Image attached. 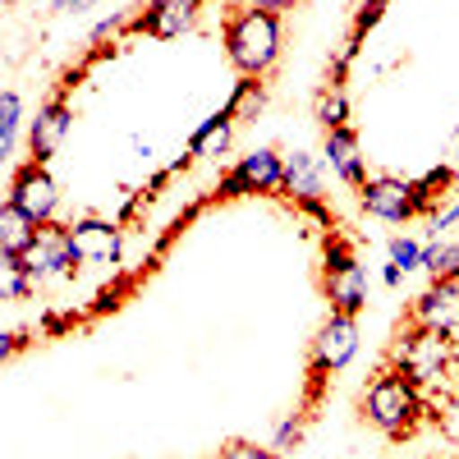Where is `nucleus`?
I'll return each instance as SVG.
<instances>
[{"instance_id": "nucleus-7", "label": "nucleus", "mask_w": 459, "mask_h": 459, "mask_svg": "<svg viewBox=\"0 0 459 459\" xmlns=\"http://www.w3.org/2000/svg\"><path fill=\"white\" fill-rule=\"evenodd\" d=\"M281 184H285V161L272 147H257L253 157H244L235 166V175L221 179V194L235 198V194H257V188H281Z\"/></svg>"}, {"instance_id": "nucleus-16", "label": "nucleus", "mask_w": 459, "mask_h": 459, "mask_svg": "<svg viewBox=\"0 0 459 459\" xmlns=\"http://www.w3.org/2000/svg\"><path fill=\"white\" fill-rule=\"evenodd\" d=\"M230 129H235V115L216 110L212 120L194 134V147H188V152H194V157H221V152L230 147Z\"/></svg>"}, {"instance_id": "nucleus-4", "label": "nucleus", "mask_w": 459, "mask_h": 459, "mask_svg": "<svg viewBox=\"0 0 459 459\" xmlns=\"http://www.w3.org/2000/svg\"><path fill=\"white\" fill-rule=\"evenodd\" d=\"M326 294L335 303V313H350V317L363 308V299H368L363 266H359L354 248L340 244V239H326Z\"/></svg>"}, {"instance_id": "nucleus-1", "label": "nucleus", "mask_w": 459, "mask_h": 459, "mask_svg": "<svg viewBox=\"0 0 459 459\" xmlns=\"http://www.w3.org/2000/svg\"><path fill=\"white\" fill-rule=\"evenodd\" d=\"M225 51L235 69H244L248 79H262L281 56V19L272 10H244L225 28Z\"/></svg>"}, {"instance_id": "nucleus-18", "label": "nucleus", "mask_w": 459, "mask_h": 459, "mask_svg": "<svg viewBox=\"0 0 459 459\" xmlns=\"http://www.w3.org/2000/svg\"><path fill=\"white\" fill-rule=\"evenodd\" d=\"M317 120H322L326 134L331 129H344V120H350V97H344V88H326L317 97Z\"/></svg>"}, {"instance_id": "nucleus-13", "label": "nucleus", "mask_w": 459, "mask_h": 459, "mask_svg": "<svg viewBox=\"0 0 459 459\" xmlns=\"http://www.w3.org/2000/svg\"><path fill=\"white\" fill-rule=\"evenodd\" d=\"M326 161H331V170H335L344 184H354V188L368 184V175H363V157H359V138H354L350 125L326 134Z\"/></svg>"}, {"instance_id": "nucleus-8", "label": "nucleus", "mask_w": 459, "mask_h": 459, "mask_svg": "<svg viewBox=\"0 0 459 459\" xmlns=\"http://www.w3.org/2000/svg\"><path fill=\"white\" fill-rule=\"evenodd\" d=\"M69 101L65 97H51L42 110H37V120H32V134H28V147H32V161H42L47 166V157H56L60 152V143H65V134H69Z\"/></svg>"}, {"instance_id": "nucleus-24", "label": "nucleus", "mask_w": 459, "mask_h": 459, "mask_svg": "<svg viewBox=\"0 0 459 459\" xmlns=\"http://www.w3.org/2000/svg\"><path fill=\"white\" fill-rule=\"evenodd\" d=\"M290 441H299V418H290V423H285V428L276 432V450H285Z\"/></svg>"}, {"instance_id": "nucleus-6", "label": "nucleus", "mask_w": 459, "mask_h": 459, "mask_svg": "<svg viewBox=\"0 0 459 459\" xmlns=\"http://www.w3.org/2000/svg\"><path fill=\"white\" fill-rule=\"evenodd\" d=\"M354 350H359V326H354V317H350V313H331L326 326H322L317 340H313V377L344 368V363L354 359Z\"/></svg>"}, {"instance_id": "nucleus-21", "label": "nucleus", "mask_w": 459, "mask_h": 459, "mask_svg": "<svg viewBox=\"0 0 459 459\" xmlns=\"http://www.w3.org/2000/svg\"><path fill=\"white\" fill-rule=\"evenodd\" d=\"M391 266H400V272L423 266V248H418L413 239H395V244H391Z\"/></svg>"}, {"instance_id": "nucleus-2", "label": "nucleus", "mask_w": 459, "mask_h": 459, "mask_svg": "<svg viewBox=\"0 0 459 459\" xmlns=\"http://www.w3.org/2000/svg\"><path fill=\"white\" fill-rule=\"evenodd\" d=\"M368 418L386 432V437H404L413 432L418 423V413H423V400H418V381L404 377V372H386V377H377L372 381V391L363 400Z\"/></svg>"}, {"instance_id": "nucleus-10", "label": "nucleus", "mask_w": 459, "mask_h": 459, "mask_svg": "<svg viewBox=\"0 0 459 459\" xmlns=\"http://www.w3.org/2000/svg\"><path fill=\"white\" fill-rule=\"evenodd\" d=\"M446 354H450L446 331H423V335H413V340L404 344V377H413V381H432V377L441 372Z\"/></svg>"}, {"instance_id": "nucleus-14", "label": "nucleus", "mask_w": 459, "mask_h": 459, "mask_svg": "<svg viewBox=\"0 0 459 459\" xmlns=\"http://www.w3.org/2000/svg\"><path fill=\"white\" fill-rule=\"evenodd\" d=\"M37 221L28 216V212H19L14 203H5L0 207V253L5 257H19V253H28L32 244H37Z\"/></svg>"}, {"instance_id": "nucleus-25", "label": "nucleus", "mask_w": 459, "mask_h": 459, "mask_svg": "<svg viewBox=\"0 0 459 459\" xmlns=\"http://www.w3.org/2000/svg\"><path fill=\"white\" fill-rule=\"evenodd\" d=\"M56 10H65V14H79V10H88V5H97V0H51Z\"/></svg>"}, {"instance_id": "nucleus-15", "label": "nucleus", "mask_w": 459, "mask_h": 459, "mask_svg": "<svg viewBox=\"0 0 459 459\" xmlns=\"http://www.w3.org/2000/svg\"><path fill=\"white\" fill-rule=\"evenodd\" d=\"M285 194H294L303 207H313L317 203V194H322V170H317V161L308 157V152H294V157H285Z\"/></svg>"}, {"instance_id": "nucleus-19", "label": "nucleus", "mask_w": 459, "mask_h": 459, "mask_svg": "<svg viewBox=\"0 0 459 459\" xmlns=\"http://www.w3.org/2000/svg\"><path fill=\"white\" fill-rule=\"evenodd\" d=\"M19 125H23L19 92H5V97H0V147H5V152H14V143H19Z\"/></svg>"}, {"instance_id": "nucleus-22", "label": "nucleus", "mask_w": 459, "mask_h": 459, "mask_svg": "<svg viewBox=\"0 0 459 459\" xmlns=\"http://www.w3.org/2000/svg\"><path fill=\"white\" fill-rule=\"evenodd\" d=\"M281 450H266V446H248V441H235L221 459H276Z\"/></svg>"}, {"instance_id": "nucleus-11", "label": "nucleus", "mask_w": 459, "mask_h": 459, "mask_svg": "<svg viewBox=\"0 0 459 459\" xmlns=\"http://www.w3.org/2000/svg\"><path fill=\"white\" fill-rule=\"evenodd\" d=\"M69 244L79 253V262H106L120 253V230L110 221H79L69 225Z\"/></svg>"}, {"instance_id": "nucleus-27", "label": "nucleus", "mask_w": 459, "mask_h": 459, "mask_svg": "<svg viewBox=\"0 0 459 459\" xmlns=\"http://www.w3.org/2000/svg\"><path fill=\"white\" fill-rule=\"evenodd\" d=\"M450 170H459V157H455V166H450Z\"/></svg>"}, {"instance_id": "nucleus-23", "label": "nucleus", "mask_w": 459, "mask_h": 459, "mask_svg": "<svg viewBox=\"0 0 459 459\" xmlns=\"http://www.w3.org/2000/svg\"><path fill=\"white\" fill-rule=\"evenodd\" d=\"M455 221H459V203H450L446 212H437V221H432V239H441V235H446V230L455 225Z\"/></svg>"}, {"instance_id": "nucleus-20", "label": "nucleus", "mask_w": 459, "mask_h": 459, "mask_svg": "<svg viewBox=\"0 0 459 459\" xmlns=\"http://www.w3.org/2000/svg\"><path fill=\"white\" fill-rule=\"evenodd\" d=\"M262 101H266V97H262V83H253V79H248V83H239L235 101H230V115H235V120H244V115H257V110H262Z\"/></svg>"}, {"instance_id": "nucleus-12", "label": "nucleus", "mask_w": 459, "mask_h": 459, "mask_svg": "<svg viewBox=\"0 0 459 459\" xmlns=\"http://www.w3.org/2000/svg\"><path fill=\"white\" fill-rule=\"evenodd\" d=\"M194 19H198V0H152L138 28H147L152 37H179L194 28Z\"/></svg>"}, {"instance_id": "nucleus-17", "label": "nucleus", "mask_w": 459, "mask_h": 459, "mask_svg": "<svg viewBox=\"0 0 459 459\" xmlns=\"http://www.w3.org/2000/svg\"><path fill=\"white\" fill-rule=\"evenodd\" d=\"M423 272H432V281H455L459 276V244L432 239L423 248Z\"/></svg>"}, {"instance_id": "nucleus-5", "label": "nucleus", "mask_w": 459, "mask_h": 459, "mask_svg": "<svg viewBox=\"0 0 459 459\" xmlns=\"http://www.w3.org/2000/svg\"><path fill=\"white\" fill-rule=\"evenodd\" d=\"M10 203H14L19 212H28L37 225H47V221L56 216L60 194H56V179L47 175V166H42V161L19 166V175H14V184H10Z\"/></svg>"}, {"instance_id": "nucleus-26", "label": "nucleus", "mask_w": 459, "mask_h": 459, "mask_svg": "<svg viewBox=\"0 0 459 459\" xmlns=\"http://www.w3.org/2000/svg\"><path fill=\"white\" fill-rule=\"evenodd\" d=\"M248 5H253V10H272V14H276V10L294 5V0H248Z\"/></svg>"}, {"instance_id": "nucleus-9", "label": "nucleus", "mask_w": 459, "mask_h": 459, "mask_svg": "<svg viewBox=\"0 0 459 459\" xmlns=\"http://www.w3.org/2000/svg\"><path fill=\"white\" fill-rule=\"evenodd\" d=\"M413 322L423 331H450L459 322V285L455 281H437L423 299L413 303Z\"/></svg>"}, {"instance_id": "nucleus-3", "label": "nucleus", "mask_w": 459, "mask_h": 459, "mask_svg": "<svg viewBox=\"0 0 459 459\" xmlns=\"http://www.w3.org/2000/svg\"><path fill=\"white\" fill-rule=\"evenodd\" d=\"M359 203L368 216L377 221H409L418 212H428V188L418 179H395V175H381V179H368L359 188Z\"/></svg>"}]
</instances>
